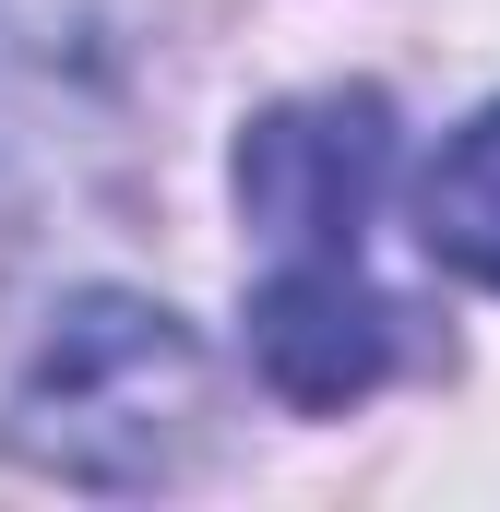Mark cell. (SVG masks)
<instances>
[{
	"label": "cell",
	"instance_id": "obj_3",
	"mask_svg": "<svg viewBox=\"0 0 500 512\" xmlns=\"http://www.w3.org/2000/svg\"><path fill=\"white\" fill-rule=\"evenodd\" d=\"M381 179H393V108L381 96H286L239 143V215L274 262H358Z\"/></svg>",
	"mask_w": 500,
	"mask_h": 512
},
{
	"label": "cell",
	"instance_id": "obj_1",
	"mask_svg": "<svg viewBox=\"0 0 500 512\" xmlns=\"http://www.w3.org/2000/svg\"><path fill=\"white\" fill-rule=\"evenodd\" d=\"M203 417H215V370H203L179 310H155V298H72V310H48L0 441L36 477H72V489H155V477L191 465Z\"/></svg>",
	"mask_w": 500,
	"mask_h": 512
},
{
	"label": "cell",
	"instance_id": "obj_4",
	"mask_svg": "<svg viewBox=\"0 0 500 512\" xmlns=\"http://www.w3.org/2000/svg\"><path fill=\"white\" fill-rule=\"evenodd\" d=\"M250 358L286 405H358L393 370V310L358 262H274L250 298Z\"/></svg>",
	"mask_w": 500,
	"mask_h": 512
},
{
	"label": "cell",
	"instance_id": "obj_5",
	"mask_svg": "<svg viewBox=\"0 0 500 512\" xmlns=\"http://www.w3.org/2000/svg\"><path fill=\"white\" fill-rule=\"evenodd\" d=\"M417 239H429V262L500 286V108L465 120L429 155V179H417Z\"/></svg>",
	"mask_w": 500,
	"mask_h": 512
},
{
	"label": "cell",
	"instance_id": "obj_2",
	"mask_svg": "<svg viewBox=\"0 0 500 512\" xmlns=\"http://www.w3.org/2000/svg\"><path fill=\"white\" fill-rule=\"evenodd\" d=\"M155 84L143 0H0V227L96 215L131 179Z\"/></svg>",
	"mask_w": 500,
	"mask_h": 512
}]
</instances>
